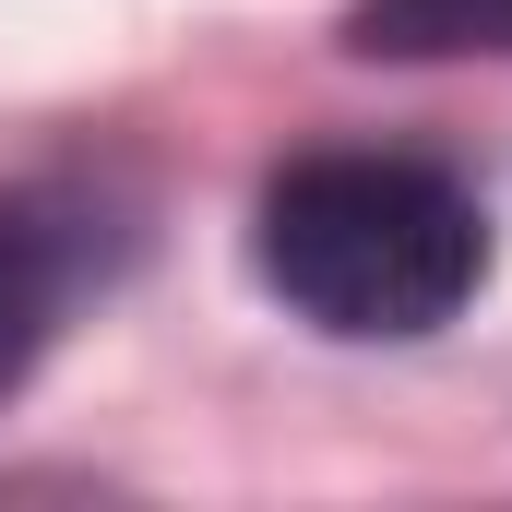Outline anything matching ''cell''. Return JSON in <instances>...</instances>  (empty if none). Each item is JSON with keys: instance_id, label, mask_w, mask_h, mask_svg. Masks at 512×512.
<instances>
[{"instance_id": "obj_1", "label": "cell", "mask_w": 512, "mask_h": 512, "mask_svg": "<svg viewBox=\"0 0 512 512\" xmlns=\"http://www.w3.org/2000/svg\"><path fill=\"white\" fill-rule=\"evenodd\" d=\"M251 262L298 322L346 346H405L489 286V215L417 155H298L262 191Z\"/></svg>"}, {"instance_id": "obj_2", "label": "cell", "mask_w": 512, "mask_h": 512, "mask_svg": "<svg viewBox=\"0 0 512 512\" xmlns=\"http://www.w3.org/2000/svg\"><path fill=\"white\" fill-rule=\"evenodd\" d=\"M72 286H84V239L60 227V203L0 191V405L36 382V358L60 346Z\"/></svg>"}, {"instance_id": "obj_3", "label": "cell", "mask_w": 512, "mask_h": 512, "mask_svg": "<svg viewBox=\"0 0 512 512\" xmlns=\"http://www.w3.org/2000/svg\"><path fill=\"white\" fill-rule=\"evenodd\" d=\"M358 60H512V0H358Z\"/></svg>"}]
</instances>
